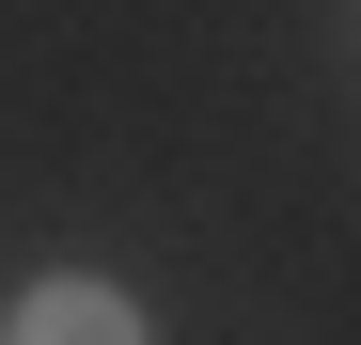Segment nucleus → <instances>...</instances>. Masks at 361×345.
Instances as JSON below:
<instances>
[{
	"label": "nucleus",
	"mask_w": 361,
	"mask_h": 345,
	"mask_svg": "<svg viewBox=\"0 0 361 345\" xmlns=\"http://www.w3.org/2000/svg\"><path fill=\"white\" fill-rule=\"evenodd\" d=\"M0 345H142V299H126V282H32V299H16V330H0Z\"/></svg>",
	"instance_id": "nucleus-1"
}]
</instances>
